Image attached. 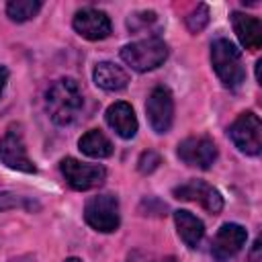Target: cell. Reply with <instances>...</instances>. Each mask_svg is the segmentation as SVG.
I'll list each match as a JSON object with an SVG mask.
<instances>
[{"label":"cell","instance_id":"5bb4252c","mask_svg":"<svg viewBox=\"0 0 262 262\" xmlns=\"http://www.w3.org/2000/svg\"><path fill=\"white\" fill-rule=\"evenodd\" d=\"M231 25L237 35V41L242 43L244 49L256 51L262 45V23L256 16L244 14V12H233L231 14Z\"/></svg>","mask_w":262,"mask_h":262},{"label":"cell","instance_id":"8992f818","mask_svg":"<svg viewBox=\"0 0 262 262\" xmlns=\"http://www.w3.org/2000/svg\"><path fill=\"white\" fill-rule=\"evenodd\" d=\"M59 170L66 178V182L74 190H90L104 182L106 170L98 164H84L76 158H63L59 162Z\"/></svg>","mask_w":262,"mask_h":262},{"label":"cell","instance_id":"ffe728a7","mask_svg":"<svg viewBox=\"0 0 262 262\" xmlns=\"http://www.w3.org/2000/svg\"><path fill=\"white\" fill-rule=\"evenodd\" d=\"M160 162H162V158H160L156 151L147 149V151L141 154V158H139V162H137V168H139L141 174H149V172H154V170L160 166Z\"/></svg>","mask_w":262,"mask_h":262},{"label":"cell","instance_id":"5b68a950","mask_svg":"<svg viewBox=\"0 0 262 262\" xmlns=\"http://www.w3.org/2000/svg\"><path fill=\"white\" fill-rule=\"evenodd\" d=\"M229 139L246 156H258L262 149V123L256 113H242L229 127Z\"/></svg>","mask_w":262,"mask_h":262},{"label":"cell","instance_id":"44dd1931","mask_svg":"<svg viewBox=\"0 0 262 262\" xmlns=\"http://www.w3.org/2000/svg\"><path fill=\"white\" fill-rule=\"evenodd\" d=\"M27 201L14 192H0V213L8 211V209H16V207H25Z\"/></svg>","mask_w":262,"mask_h":262},{"label":"cell","instance_id":"ac0fdd59","mask_svg":"<svg viewBox=\"0 0 262 262\" xmlns=\"http://www.w3.org/2000/svg\"><path fill=\"white\" fill-rule=\"evenodd\" d=\"M41 6L43 4L39 0H10L6 4V14L14 23H25V20H31L33 16H37Z\"/></svg>","mask_w":262,"mask_h":262},{"label":"cell","instance_id":"9a60e30c","mask_svg":"<svg viewBox=\"0 0 262 262\" xmlns=\"http://www.w3.org/2000/svg\"><path fill=\"white\" fill-rule=\"evenodd\" d=\"M92 78H94V84L98 88L106 90V92H119L129 84V74L113 61L96 63V68L92 72Z\"/></svg>","mask_w":262,"mask_h":262},{"label":"cell","instance_id":"ba28073f","mask_svg":"<svg viewBox=\"0 0 262 262\" xmlns=\"http://www.w3.org/2000/svg\"><path fill=\"white\" fill-rule=\"evenodd\" d=\"M145 113H147L149 127L156 133H168L174 121V98L170 90L164 86L154 88L145 102Z\"/></svg>","mask_w":262,"mask_h":262},{"label":"cell","instance_id":"7402d4cb","mask_svg":"<svg viewBox=\"0 0 262 262\" xmlns=\"http://www.w3.org/2000/svg\"><path fill=\"white\" fill-rule=\"evenodd\" d=\"M6 80H8V70L4 66H0V94H2L4 86H6Z\"/></svg>","mask_w":262,"mask_h":262},{"label":"cell","instance_id":"7a4b0ae2","mask_svg":"<svg viewBox=\"0 0 262 262\" xmlns=\"http://www.w3.org/2000/svg\"><path fill=\"white\" fill-rule=\"evenodd\" d=\"M211 63L217 78L227 88H237L246 78L242 53L229 39H215L211 43Z\"/></svg>","mask_w":262,"mask_h":262},{"label":"cell","instance_id":"cb8c5ba5","mask_svg":"<svg viewBox=\"0 0 262 262\" xmlns=\"http://www.w3.org/2000/svg\"><path fill=\"white\" fill-rule=\"evenodd\" d=\"M162 262H176V258H174V256H168V258H164Z\"/></svg>","mask_w":262,"mask_h":262},{"label":"cell","instance_id":"7c38bea8","mask_svg":"<svg viewBox=\"0 0 262 262\" xmlns=\"http://www.w3.org/2000/svg\"><path fill=\"white\" fill-rule=\"evenodd\" d=\"M74 31L88 41H102L111 35V18L98 8H82L74 14Z\"/></svg>","mask_w":262,"mask_h":262},{"label":"cell","instance_id":"277c9868","mask_svg":"<svg viewBox=\"0 0 262 262\" xmlns=\"http://www.w3.org/2000/svg\"><path fill=\"white\" fill-rule=\"evenodd\" d=\"M84 219L92 229H96L100 233L115 231L121 223L117 196L115 194H96V196L88 199L84 205Z\"/></svg>","mask_w":262,"mask_h":262},{"label":"cell","instance_id":"2e32d148","mask_svg":"<svg viewBox=\"0 0 262 262\" xmlns=\"http://www.w3.org/2000/svg\"><path fill=\"white\" fill-rule=\"evenodd\" d=\"M174 223H176V229H178L180 239L190 250L201 244V239L205 235V225H203V221L196 215H192L190 211L178 209V211H174Z\"/></svg>","mask_w":262,"mask_h":262},{"label":"cell","instance_id":"3957f363","mask_svg":"<svg viewBox=\"0 0 262 262\" xmlns=\"http://www.w3.org/2000/svg\"><path fill=\"white\" fill-rule=\"evenodd\" d=\"M168 57V45L160 37H147L127 43L121 49V59L135 72H149L160 68Z\"/></svg>","mask_w":262,"mask_h":262},{"label":"cell","instance_id":"52a82bcc","mask_svg":"<svg viewBox=\"0 0 262 262\" xmlns=\"http://www.w3.org/2000/svg\"><path fill=\"white\" fill-rule=\"evenodd\" d=\"M0 162L4 166H8L10 170H18L25 174L37 172V166L27 156V147H25L23 133L18 131V127H10L0 137Z\"/></svg>","mask_w":262,"mask_h":262},{"label":"cell","instance_id":"e0dca14e","mask_svg":"<svg viewBox=\"0 0 262 262\" xmlns=\"http://www.w3.org/2000/svg\"><path fill=\"white\" fill-rule=\"evenodd\" d=\"M78 147H80V151L86 154L88 158H96V160L108 158V156L113 154V143H111V139H108L102 131H98V129L86 131V133L80 137Z\"/></svg>","mask_w":262,"mask_h":262},{"label":"cell","instance_id":"484cf974","mask_svg":"<svg viewBox=\"0 0 262 262\" xmlns=\"http://www.w3.org/2000/svg\"><path fill=\"white\" fill-rule=\"evenodd\" d=\"M129 262H131V260H129ZM133 262H135V260H133Z\"/></svg>","mask_w":262,"mask_h":262},{"label":"cell","instance_id":"d4e9b609","mask_svg":"<svg viewBox=\"0 0 262 262\" xmlns=\"http://www.w3.org/2000/svg\"><path fill=\"white\" fill-rule=\"evenodd\" d=\"M66 262H82V260H80V258H68Z\"/></svg>","mask_w":262,"mask_h":262},{"label":"cell","instance_id":"9c48e42d","mask_svg":"<svg viewBox=\"0 0 262 262\" xmlns=\"http://www.w3.org/2000/svg\"><path fill=\"white\" fill-rule=\"evenodd\" d=\"M246 239H248V231L242 225H237V223H223L219 227V231L215 233V237H213L211 256L217 262H227V260H231L233 256L239 254V250L244 248Z\"/></svg>","mask_w":262,"mask_h":262},{"label":"cell","instance_id":"6da1fadb","mask_svg":"<svg viewBox=\"0 0 262 262\" xmlns=\"http://www.w3.org/2000/svg\"><path fill=\"white\" fill-rule=\"evenodd\" d=\"M84 106V96L74 78H61L53 82L45 94V108L55 125H70L76 121Z\"/></svg>","mask_w":262,"mask_h":262},{"label":"cell","instance_id":"4fadbf2b","mask_svg":"<svg viewBox=\"0 0 262 262\" xmlns=\"http://www.w3.org/2000/svg\"><path fill=\"white\" fill-rule=\"evenodd\" d=\"M104 117H106L108 127L119 137H123V139L135 137V133H137V117H135V113H133V108H131L129 102H125V100L113 102L106 108Z\"/></svg>","mask_w":262,"mask_h":262},{"label":"cell","instance_id":"8fae6325","mask_svg":"<svg viewBox=\"0 0 262 262\" xmlns=\"http://www.w3.org/2000/svg\"><path fill=\"white\" fill-rule=\"evenodd\" d=\"M172 194L180 201H194L199 205H203L209 213L217 215L223 209V196L217 188H213L211 184L203 182V180H188L180 186H176L172 190Z\"/></svg>","mask_w":262,"mask_h":262},{"label":"cell","instance_id":"603a6c76","mask_svg":"<svg viewBox=\"0 0 262 262\" xmlns=\"http://www.w3.org/2000/svg\"><path fill=\"white\" fill-rule=\"evenodd\" d=\"M10 262H33V258H31V256H20V258H16V260H10Z\"/></svg>","mask_w":262,"mask_h":262},{"label":"cell","instance_id":"d6986e66","mask_svg":"<svg viewBox=\"0 0 262 262\" xmlns=\"http://www.w3.org/2000/svg\"><path fill=\"white\" fill-rule=\"evenodd\" d=\"M184 23H186V29H188L190 33H201V31L207 27V23H209V8H207V4H199V6L184 18Z\"/></svg>","mask_w":262,"mask_h":262},{"label":"cell","instance_id":"30bf717a","mask_svg":"<svg viewBox=\"0 0 262 262\" xmlns=\"http://www.w3.org/2000/svg\"><path fill=\"white\" fill-rule=\"evenodd\" d=\"M178 158L188 166L207 170L217 160V145L209 137H186L178 143Z\"/></svg>","mask_w":262,"mask_h":262}]
</instances>
